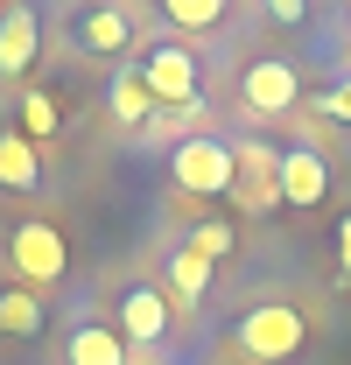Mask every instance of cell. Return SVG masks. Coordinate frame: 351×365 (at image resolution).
I'll use <instances>...</instances> for the list:
<instances>
[{"label":"cell","mask_w":351,"mask_h":365,"mask_svg":"<svg viewBox=\"0 0 351 365\" xmlns=\"http://www.w3.org/2000/svg\"><path fill=\"white\" fill-rule=\"evenodd\" d=\"M232 337H239V351H246L253 365H288L309 344V317L295 309V302H253Z\"/></svg>","instance_id":"6da1fadb"},{"label":"cell","mask_w":351,"mask_h":365,"mask_svg":"<svg viewBox=\"0 0 351 365\" xmlns=\"http://www.w3.org/2000/svg\"><path fill=\"white\" fill-rule=\"evenodd\" d=\"M7 267L21 274L29 288H49V281H63V267H71L63 225H49V218H21V225L7 232Z\"/></svg>","instance_id":"7a4b0ae2"},{"label":"cell","mask_w":351,"mask_h":365,"mask_svg":"<svg viewBox=\"0 0 351 365\" xmlns=\"http://www.w3.org/2000/svg\"><path fill=\"white\" fill-rule=\"evenodd\" d=\"M169 176L183 197H232V140L197 134L183 148H169Z\"/></svg>","instance_id":"3957f363"},{"label":"cell","mask_w":351,"mask_h":365,"mask_svg":"<svg viewBox=\"0 0 351 365\" xmlns=\"http://www.w3.org/2000/svg\"><path fill=\"white\" fill-rule=\"evenodd\" d=\"M141 85L148 98L162 106V113H183V106H197V91H204V71H197V56L183 43H155L141 56Z\"/></svg>","instance_id":"277c9868"},{"label":"cell","mask_w":351,"mask_h":365,"mask_svg":"<svg viewBox=\"0 0 351 365\" xmlns=\"http://www.w3.org/2000/svg\"><path fill=\"white\" fill-rule=\"evenodd\" d=\"M232 204L239 211H274L281 204V148L232 140Z\"/></svg>","instance_id":"5b68a950"},{"label":"cell","mask_w":351,"mask_h":365,"mask_svg":"<svg viewBox=\"0 0 351 365\" xmlns=\"http://www.w3.org/2000/svg\"><path fill=\"white\" fill-rule=\"evenodd\" d=\"M239 98H246V113L274 120V113H288V106L302 98V78H295V63H288V56H253V63H246V78H239Z\"/></svg>","instance_id":"8992f818"},{"label":"cell","mask_w":351,"mask_h":365,"mask_svg":"<svg viewBox=\"0 0 351 365\" xmlns=\"http://www.w3.org/2000/svg\"><path fill=\"white\" fill-rule=\"evenodd\" d=\"M169 295H162V288H148V281H127V288H120V323H113V330H120V344H141V351H148V344H162V337H169Z\"/></svg>","instance_id":"52a82bcc"},{"label":"cell","mask_w":351,"mask_h":365,"mask_svg":"<svg viewBox=\"0 0 351 365\" xmlns=\"http://www.w3.org/2000/svg\"><path fill=\"white\" fill-rule=\"evenodd\" d=\"M36 49H43V14H36V0H7V14H0V78L14 85V78L36 63Z\"/></svg>","instance_id":"ba28073f"},{"label":"cell","mask_w":351,"mask_h":365,"mask_svg":"<svg viewBox=\"0 0 351 365\" xmlns=\"http://www.w3.org/2000/svg\"><path fill=\"white\" fill-rule=\"evenodd\" d=\"M323 197H330V162H323L316 148H281V204L309 211V204H323Z\"/></svg>","instance_id":"9c48e42d"},{"label":"cell","mask_w":351,"mask_h":365,"mask_svg":"<svg viewBox=\"0 0 351 365\" xmlns=\"http://www.w3.org/2000/svg\"><path fill=\"white\" fill-rule=\"evenodd\" d=\"M0 190H14V197L43 190V155L29 134H0Z\"/></svg>","instance_id":"30bf717a"},{"label":"cell","mask_w":351,"mask_h":365,"mask_svg":"<svg viewBox=\"0 0 351 365\" xmlns=\"http://www.w3.org/2000/svg\"><path fill=\"white\" fill-rule=\"evenodd\" d=\"M78 43H85L91 56H127V43H133V14H127V7H91L85 21H78Z\"/></svg>","instance_id":"8fae6325"},{"label":"cell","mask_w":351,"mask_h":365,"mask_svg":"<svg viewBox=\"0 0 351 365\" xmlns=\"http://www.w3.org/2000/svg\"><path fill=\"white\" fill-rule=\"evenodd\" d=\"M169 288H176V309H197V302H204V288H211V260H204L190 239L169 253Z\"/></svg>","instance_id":"7c38bea8"},{"label":"cell","mask_w":351,"mask_h":365,"mask_svg":"<svg viewBox=\"0 0 351 365\" xmlns=\"http://www.w3.org/2000/svg\"><path fill=\"white\" fill-rule=\"evenodd\" d=\"M106 113H113L120 127H148V120H155V98H148V85H141V63L106 85Z\"/></svg>","instance_id":"4fadbf2b"},{"label":"cell","mask_w":351,"mask_h":365,"mask_svg":"<svg viewBox=\"0 0 351 365\" xmlns=\"http://www.w3.org/2000/svg\"><path fill=\"white\" fill-rule=\"evenodd\" d=\"M71 365H127V344L113 323H78L71 330Z\"/></svg>","instance_id":"5bb4252c"},{"label":"cell","mask_w":351,"mask_h":365,"mask_svg":"<svg viewBox=\"0 0 351 365\" xmlns=\"http://www.w3.org/2000/svg\"><path fill=\"white\" fill-rule=\"evenodd\" d=\"M36 330H43L36 288H0V337H36Z\"/></svg>","instance_id":"9a60e30c"},{"label":"cell","mask_w":351,"mask_h":365,"mask_svg":"<svg viewBox=\"0 0 351 365\" xmlns=\"http://www.w3.org/2000/svg\"><path fill=\"white\" fill-rule=\"evenodd\" d=\"M162 14H169L183 36H204V29L225 21V0H162Z\"/></svg>","instance_id":"2e32d148"},{"label":"cell","mask_w":351,"mask_h":365,"mask_svg":"<svg viewBox=\"0 0 351 365\" xmlns=\"http://www.w3.org/2000/svg\"><path fill=\"white\" fill-rule=\"evenodd\" d=\"M21 127H29V140H43L49 127H56V98H49V91H29V98H21Z\"/></svg>","instance_id":"e0dca14e"},{"label":"cell","mask_w":351,"mask_h":365,"mask_svg":"<svg viewBox=\"0 0 351 365\" xmlns=\"http://www.w3.org/2000/svg\"><path fill=\"white\" fill-rule=\"evenodd\" d=\"M190 246H197L204 260H218V253H232V225H218V218H211V225H197V232H190Z\"/></svg>","instance_id":"ac0fdd59"},{"label":"cell","mask_w":351,"mask_h":365,"mask_svg":"<svg viewBox=\"0 0 351 365\" xmlns=\"http://www.w3.org/2000/svg\"><path fill=\"white\" fill-rule=\"evenodd\" d=\"M316 113H323V120H345V127H351V78H337V85L323 91V98H316Z\"/></svg>","instance_id":"d6986e66"},{"label":"cell","mask_w":351,"mask_h":365,"mask_svg":"<svg viewBox=\"0 0 351 365\" xmlns=\"http://www.w3.org/2000/svg\"><path fill=\"white\" fill-rule=\"evenodd\" d=\"M267 14H274V21H288V29H295V21H302V14H309V0H267Z\"/></svg>","instance_id":"ffe728a7"},{"label":"cell","mask_w":351,"mask_h":365,"mask_svg":"<svg viewBox=\"0 0 351 365\" xmlns=\"http://www.w3.org/2000/svg\"><path fill=\"white\" fill-rule=\"evenodd\" d=\"M337 260H345V274H351V218L337 225Z\"/></svg>","instance_id":"44dd1931"}]
</instances>
